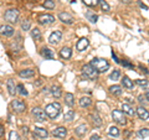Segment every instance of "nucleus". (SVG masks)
Segmentation results:
<instances>
[{"label":"nucleus","mask_w":149,"mask_h":140,"mask_svg":"<svg viewBox=\"0 0 149 140\" xmlns=\"http://www.w3.org/2000/svg\"><path fill=\"white\" fill-rule=\"evenodd\" d=\"M91 66L96 69L98 73H102V72H106L107 69L109 68V63H108V61L107 60H104V58H100V57H95L91 61Z\"/></svg>","instance_id":"f257e3e1"},{"label":"nucleus","mask_w":149,"mask_h":140,"mask_svg":"<svg viewBox=\"0 0 149 140\" xmlns=\"http://www.w3.org/2000/svg\"><path fill=\"white\" fill-rule=\"evenodd\" d=\"M60 112H61V104L60 103H51V104H47L45 108V113L46 115L49 116L51 119H56L60 114Z\"/></svg>","instance_id":"f03ea898"},{"label":"nucleus","mask_w":149,"mask_h":140,"mask_svg":"<svg viewBox=\"0 0 149 140\" xmlns=\"http://www.w3.org/2000/svg\"><path fill=\"white\" fill-rule=\"evenodd\" d=\"M4 19L8 22H10V24H15L19 19V10H16V9H9L4 14Z\"/></svg>","instance_id":"7ed1b4c3"},{"label":"nucleus","mask_w":149,"mask_h":140,"mask_svg":"<svg viewBox=\"0 0 149 140\" xmlns=\"http://www.w3.org/2000/svg\"><path fill=\"white\" fill-rule=\"evenodd\" d=\"M112 118H113L114 122L117 124H119V125H125V123H127V119H125L123 112L117 110V109H114L113 112H112Z\"/></svg>","instance_id":"20e7f679"},{"label":"nucleus","mask_w":149,"mask_h":140,"mask_svg":"<svg viewBox=\"0 0 149 140\" xmlns=\"http://www.w3.org/2000/svg\"><path fill=\"white\" fill-rule=\"evenodd\" d=\"M31 113H32V116L35 118V120H37V122H45V120H46L45 110L41 109L40 107H35V108H32Z\"/></svg>","instance_id":"39448f33"},{"label":"nucleus","mask_w":149,"mask_h":140,"mask_svg":"<svg viewBox=\"0 0 149 140\" xmlns=\"http://www.w3.org/2000/svg\"><path fill=\"white\" fill-rule=\"evenodd\" d=\"M82 72H83V74H85L87 78H90V79H96V78H97V73H98L95 68L91 66L90 63H88V64H85V66H83Z\"/></svg>","instance_id":"423d86ee"},{"label":"nucleus","mask_w":149,"mask_h":140,"mask_svg":"<svg viewBox=\"0 0 149 140\" xmlns=\"http://www.w3.org/2000/svg\"><path fill=\"white\" fill-rule=\"evenodd\" d=\"M11 107H13L14 110L17 112V113H22V112L25 110V108H26L25 103L22 100H20V99H14L11 102Z\"/></svg>","instance_id":"0eeeda50"},{"label":"nucleus","mask_w":149,"mask_h":140,"mask_svg":"<svg viewBox=\"0 0 149 140\" xmlns=\"http://www.w3.org/2000/svg\"><path fill=\"white\" fill-rule=\"evenodd\" d=\"M14 32H15V30H14V27L10 26V25H3V26H0V35L9 37V36H13Z\"/></svg>","instance_id":"6e6552de"},{"label":"nucleus","mask_w":149,"mask_h":140,"mask_svg":"<svg viewBox=\"0 0 149 140\" xmlns=\"http://www.w3.org/2000/svg\"><path fill=\"white\" fill-rule=\"evenodd\" d=\"M37 20H39V22L42 25H49V24H52L55 21V17L52 15H49V14H44V15H40Z\"/></svg>","instance_id":"1a4fd4ad"},{"label":"nucleus","mask_w":149,"mask_h":140,"mask_svg":"<svg viewBox=\"0 0 149 140\" xmlns=\"http://www.w3.org/2000/svg\"><path fill=\"white\" fill-rule=\"evenodd\" d=\"M58 19L63 22V24H67V25H71V24L74 22V19L70 15L68 12H60L58 14Z\"/></svg>","instance_id":"9d476101"},{"label":"nucleus","mask_w":149,"mask_h":140,"mask_svg":"<svg viewBox=\"0 0 149 140\" xmlns=\"http://www.w3.org/2000/svg\"><path fill=\"white\" fill-rule=\"evenodd\" d=\"M61 37H62V32L61 31H58V30L54 31L49 37V42L50 44H58L60 41H61Z\"/></svg>","instance_id":"9b49d317"},{"label":"nucleus","mask_w":149,"mask_h":140,"mask_svg":"<svg viewBox=\"0 0 149 140\" xmlns=\"http://www.w3.org/2000/svg\"><path fill=\"white\" fill-rule=\"evenodd\" d=\"M88 45H90V41H88V39H86V37H82V39H80L77 41V45H76V49L77 51H85Z\"/></svg>","instance_id":"f8f14e48"},{"label":"nucleus","mask_w":149,"mask_h":140,"mask_svg":"<svg viewBox=\"0 0 149 140\" xmlns=\"http://www.w3.org/2000/svg\"><path fill=\"white\" fill-rule=\"evenodd\" d=\"M52 135L56 138H65L67 135V129L63 127H58L52 130Z\"/></svg>","instance_id":"ddd939ff"},{"label":"nucleus","mask_w":149,"mask_h":140,"mask_svg":"<svg viewBox=\"0 0 149 140\" xmlns=\"http://www.w3.org/2000/svg\"><path fill=\"white\" fill-rule=\"evenodd\" d=\"M41 56L45 57L46 60H54L55 58V53L52 50H50L49 47H44L41 50Z\"/></svg>","instance_id":"4468645a"},{"label":"nucleus","mask_w":149,"mask_h":140,"mask_svg":"<svg viewBox=\"0 0 149 140\" xmlns=\"http://www.w3.org/2000/svg\"><path fill=\"white\" fill-rule=\"evenodd\" d=\"M137 114H138L139 118L143 119V120L149 119V112L144 108V107H138L137 108Z\"/></svg>","instance_id":"2eb2a0df"},{"label":"nucleus","mask_w":149,"mask_h":140,"mask_svg":"<svg viewBox=\"0 0 149 140\" xmlns=\"http://www.w3.org/2000/svg\"><path fill=\"white\" fill-rule=\"evenodd\" d=\"M19 76L21 78H31L35 76V71L31 68H26V69H22V71L19 72Z\"/></svg>","instance_id":"dca6fc26"},{"label":"nucleus","mask_w":149,"mask_h":140,"mask_svg":"<svg viewBox=\"0 0 149 140\" xmlns=\"http://www.w3.org/2000/svg\"><path fill=\"white\" fill-rule=\"evenodd\" d=\"M6 87H8V91H9V94L10 96H15L16 94V87H15V82L13 79H8V83H6Z\"/></svg>","instance_id":"f3484780"},{"label":"nucleus","mask_w":149,"mask_h":140,"mask_svg":"<svg viewBox=\"0 0 149 140\" xmlns=\"http://www.w3.org/2000/svg\"><path fill=\"white\" fill-rule=\"evenodd\" d=\"M34 135H36V137H39L41 139H45V138H47V130H45L44 128H35L34 129Z\"/></svg>","instance_id":"a211bd4d"},{"label":"nucleus","mask_w":149,"mask_h":140,"mask_svg":"<svg viewBox=\"0 0 149 140\" xmlns=\"http://www.w3.org/2000/svg\"><path fill=\"white\" fill-rule=\"evenodd\" d=\"M60 56H61L62 58H65V60H68L72 56L71 49H70V47H62L61 51H60Z\"/></svg>","instance_id":"6ab92c4d"},{"label":"nucleus","mask_w":149,"mask_h":140,"mask_svg":"<svg viewBox=\"0 0 149 140\" xmlns=\"http://www.w3.org/2000/svg\"><path fill=\"white\" fill-rule=\"evenodd\" d=\"M51 94H52L55 98H60L62 96V91H61V87L57 86V85H54L51 87Z\"/></svg>","instance_id":"aec40b11"},{"label":"nucleus","mask_w":149,"mask_h":140,"mask_svg":"<svg viewBox=\"0 0 149 140\" xmlns=\"http://www.w3.org/2000/svg\"><path fill=\"white\" fill-rule=\"evenodd\" d=\"M87 133V127L85 124H81V125H78V127L74 129V134L78 135V137H83Z\"/></svg>","instance_id":"412c9836"},{"label":"nucleus","mask_w":149,"mask_h":140,"mask_svg":"<svg viewBox=\"0 0 149 140\" xmlns=\"http://www.w3.org/2000/svg\"><path fill=\"white\" fill-rule=\"evenodd\" d=\"M91 119H92V123H93V125H95V127H101L102 125V119L100 118V115L97 114V113H92L91 114Z\"/></svg>","instance_id":"4be33fe9"},{"label":"nucleus","mask_w":149,"mask_h":140,"mask_svg":"<svg viewBox=\"0 0 149 140\" xmlns=\"http://www.w3.org/2000/svg\"><path fill=\"white\" fill-rule=\"evenodd\" d=\"M65 103H66L68 107H73L74 104V96L72 93H66L65 94Z\"/></svg>","instance_id":"5701e85b"},{"label":"nucleus","mask_w":149,"mask_h":140,"mask_svg":"<svg viewBox=\"0 0 149 140\" xmlns=\"http://www.w3.org/2000/svg\"><path fill=\"white\" fill-rule=\"evenodd\" d=\"M122 85L124 86V88H128V89H132L133 86H134V83H133V81H130V78H129V77L124 76V77L122 78Z\"/></svg>","instance_id":"b1692460"},{"label":"nucleus","mask_w":149,"mask_h":140,"mask_svg":"<svg viewBox=\"0 0 149 140\" xmlns=\"http://www.w3.org/2000/svg\"><path fill=\"white\" fill-rule=\"evenodd\" d=\"M92 104V99L90 97H82L80 99V105L82 108H87V107H90Z\"/></svg>","instance_id":"393cba45"},{"label":"nucleus","mask_w":149,"mask_h":140,"mask_svg":"<svg viewBox=\"0 0 149 140\" xmlns=\"http://www.w3.org/2000/svg\"><path fill=\"white\" fill-rule=\"evenodd\" d=\"M86 19L88 21H91V22L95 24V22H97V20H98V16H97L93 11H87L86 12Z\"/></svg>","instance_id":"a878e982"},{"label":"nucleus","mask_w":149,"mask_h":140,"mask_svg":"<svg viewBox=\"0 0 149 140\" xmlns=\"http://www.w3.org/2000/svg\"><path fill=\"white\" fill-rule=\"evenodd\" d=\"M109 91H111L112 94H114V96H120L122 94V87L120 86H111Z\"/></svg>","instance_id":"bb28decb"},{"label":"nucleus","mask_w":149,"mask_h":140,"mask_svg":"<svg viewBox=\"0 0 149 140\" xmlns=\"http://www.w3.org/2000/svg\"><path fill=\"white\" fill-rule=\"evenodd\" d=\"M122 109L124 110V113L125 114H128V115H134V109L130 107L129 104H125V103H123V105H122Z\"/></svg>","instance_id":"cd10ccee"},{"label":"nucleus","mask_w":149,"mask_h":140,"mask_svg":"<svg viewBox=\"0 0 149 140\" xmlns=\"http://www.w3.org/2000/svg\"><path fill=\"white\" fill-rule=\"evenodd\" d=\"M73 118H74V112L73 110H67L63 115V119L66 120V122H72Z\"/></svg>","instance_id":"c85d7f7f"},{"label":"nucleus","mask_w":149,"mask_h":140,"mask_svg":"<svg viewBox=\"0 0 149 140\" xmlns=\"http://www.w3.org/2000/svg\"><path fill=\"white\" fill-rule=\"evenodd\" d=\"M31 37L34 40H40L41 39V31L39 29H36V27L35 29H32L31 30Z\"/></svg>","instance_id":"c756f323"},{"label":"nucleus","mask_w":149,"mask_h":140,"mask_svg":"<svg viewBox=\"0 0 149 140\" xmlns=\"http://www.w3.org/2000/svg\"><path fill=\"white\" fill-rule=\"evenodd\" d=\"M16 92L19 93V94H21V96H27L29 93H27V91H26V88L24 87V85H17V87H16Z\"/></svg>","instance_id":"7c9ffc66"},{"label":"nucleus","mask_w":149,"mask_h":140,"mask_svg":"<svg viewBox=\"0 0 149 140\" xmlns=\"http://www.w3.org/2000/svg\"><path fill=\"white\" fill-rule=\"evenodd\" d=\"M83 4L87 6H90V8H93V6H96V5H98L100 4V0H82Z\"/></svg>","instance_id":"2f4dec72"},{"label":"nucleus","mask_w":149,"mask_h":140,"mask_svg":"<svg viewBox=\"0 0 149 140\" xmlns=\"http://www.w3.org/2000/svg\"><path fill=\"white\" fill-rule=\"evenodd\" d=\"M100 5H101V8H102V10L106 11V12H108V11L111 10V6L108 5V3H107L106 0H100Z\"/></svg>","instance_id":"473e14b6"},{"label":"nucleus","mask_w":149,"mask_h":140,"mask_svg":"<svg viewBox=\"0 0 149 140\" xmlns=\"http://www.w3.org/2000/svg\"><path fill=\"white\" fill-rule=\"evenodd\" d=\"M108 134L111 137H118L119 135V129L117 127H111L109 130H108Z\"/></svg>","instance_id":"72a5a7b5"},{"label":"nucleus","mask_w":149,"mask_h":140,"mask_svg":"<svg viewBox=\"0 0 149 140\" xmlns=\"http://www.w3.org/2000/svg\"><path fill=\"white\" fill-rule=\"evenodd\" d=\"M119 76H120V72L118 71V69H114V71L109 74V79L111 81H117V79L119 78Z\"/></svg>","instance_id":"f704fd0d"},{"label":"nucleus","mask_w":149,"mask_h":140,"mask_svg":"<svg viewBox=\"0 0 149 140\" xmlns=\"http://www.w3.org/2000/svg\"><path fill=\"white\" fill-rule=\"evenodd\" d=\"M42 5H44L45 9H54L55 8V1L54 0H45Z\"/></svg>","instance_id":"c9c22d12"},{"label":"nucleus","mask_w":149,"mask_h":140,"mask_svg":"<svg viewBox=\"0 0 149 140\" xmlns=\"http://www.w3.org/2000/svg\"><path fill=\"white\" fill-rule=\"evenodd\" d=\"M138 135L141 138H148L149 137V129H147V128H143V129H141L138 132Z\"/></svg>","instance_id":"e433bc0d"},{"label":"nucleus","mask_w":149,"mask_h":140,"mask_svg":"<svg viewBox=\"0 0 149 140\" xmlns=\"http://www.w3.org/2000/svg\"><path fill=\"white\" fill-rule=\"evenodd\" d=\"M9 140H20V137H19V134L15 132V130H10V134H9Z\"/></svg>","instance_id":"4c0bfd02"},{"label":"nucleus","mask_w":149,"mask_h":140,"mask_svg":"<svg viewBox=\"0 0 149 140\" xmlns=\"http://www.w3.org/2000/svg\"><path fill=\"white\" fill-rule=\"evenodd\" d=\"M21 29L24 30V31H27V30H30V21L29 20H24L21 22Z\"/></svg>","instance_id":"58836bf2"},{"label":"nucleus","mask_w":149,"mask_h":140,"mask_svg":"<svg viewBox=\"0 0 149 140\" xmlns=\"http://www.w3.org/2000/svg\"><path fill=\"white\" fill-rule=\"evenodd\" d=\"M137 85H139L141 87H147L148 86V81L147 79H137Z\"/></svg>","instance_id":"ea45409f"},{"label":"nucleus","mask_w":149,"mask_h":140,"mask_svg":"<svg viewBox=\"0 0 149 140\" xmlns=\"http://www.w3.org/2000/svg\"><path fill=\"white\" fill-rule=\"evenodd\" d=\"M122 64H123L124 67H127V68H134L133 64H132V63H129L128 61H125V60H123V61H122Z\"/></svg>","instance_id":"a19ab883"},{"label":"nucleus","mask_w":149,"mask_h":140,"mask_svg":"<svg viewBox=\"0 0 149 140\" xmlns=\"http://www.w3.org/2000/svg\"><path fill=\"white\" fill-rule=\"evenodd\" d=\"M91 140H100V135H97V134L92 135V137H91Z\"/></svg>","instance_id":"79ce46f5"},{"label":"nucleus","mask_w":149,"mask_h":140,"mask_svg":"<svg viewBox=\"0 0 149 140\" xmlns=\"http://www.w3.org/2000/svg\"><path fill=\"white\" fill-rule=\"evenodd\" d=\"M112 57H113V60H114L116 62H117V63H119V60L117 58V56H116V53H114V52H112Z\"/></svg>","instance_id":"37998d69"},{"label":"nucleus","mask_w":149,"mask_h":140,"mask_svg":"<svg viewBox=\"0 0 149 140\" xmlns=\"http://www.w3.org/2000/svg\"><path fill=\"white\" fill-rule=\"evenodd\" d=\"M4 133H5V132H4V127H3L1 124H0V137H3Z\"/></svg>","instance_id":"c03bdc74"},{"label":"nucleus","mask_w":149,"mask_h":140,"mask_svg":"<svg viewBox=\"0 0 149 140\" xmlns=\"http://www.w3.org/2000/svg\"><path fill=\"white\" fill-rule=\"evenodd\" d=\"M139 67H141V69H142V72H143V73H148V69H147L146 67H143L142 64H141V66H139Z\"/></svg>","instance_id":"a18cd8bd"},{"label":"nucleus","mask_w":149,"mask_h":140,"mask_svg":"<svg viewBox=\"0 0 149 140\" xmlns=\"http://www.w3.org/2000/svg\"><path fill=\"white\" fill-rule=\"evenodd\" d=\"M139 5H141V8L144 9V10H148V6H147V5H144V4H142L141 1H139Z\"/></svg>","instance_id":"49530a36"},{"label":"nucleus","mask_w":149,"mask_h":140,"mask_svg":"<svg viewBox=\"0 0 149 140\" xmlns=\"http://www.w3.org/2000/svg\"><path fill=\"white\" fill-rule=\"evenodd\" d=\"M22 132H24V134L29 133V129H27V127H22Z\"/></svg>","instance_id":"de8ad7c7"},{"label":"nucleus","mask_w":149,"mask_h":140,"mask_svg":"<svg viewBox=\"0 0 149 140\" xmlns=\"http://www.w3.org/2000/svg\"><path fill=\"white\" fill-rule=\"evenodd\" d=\"M146 97H147V99H148V102H149V89L147 91V94H146Z\"/></svg>","instance_id":"09e8293b"}]
</instances>
